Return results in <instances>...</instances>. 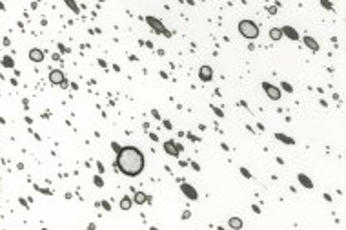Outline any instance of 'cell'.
<instances>
[{"mask_svg": "<svg viewBox=\"0 0 346 230\" xmlns=\"http://www.w3.org/2000/svg\"><path fill=\"white\" fill-rule=\"evenodd\" d=\"M113 166H115V170H118L126 177H137L142 174L146 166V159H144V153L137 146H122V150L117 153Z\"/></svg>", "mask_w": 346, "mask_h": 230, "instance_id": "6da1fadb", "label": "cell"}, {"mask_svg": "<svg viewBox=\"0 0 346 230\" xmlns=\"http://www.w3.org/2000/svg\"><path fill=\"white\" fill-rule=\"evenodd\" d=\"M239 33L244 38H248V40H255L259 37V26L253 22V20L244 18V20H241V22H239Z\"/></svg>", "mask_w": 346, "mask_h": 230, "instance_id": "7a4b0ae2", "label": "cell"}, {"mask_svg": "<svg viewBox=\"0 0 346 230\" xmlns=\"http://www.w3.org/2000/svg\"><path fill=\"white\" fill-rule=\"evenodd\" d=\"M146 24H149V27L155 31V33H159V35H164L166 38H171V31H168L166 29V26L162 24V20L160 18H157V17H146Z\"/></svg>", "mask_w": 346, "mask_h": 230, "instance_id": "3957f363", "label": "cell"}, {"mask_svg": "<svg viewBox=\"0 0 346 230\" xmlns=\"http://www.w3.org/2000/svg\"><path fill=\"white\" fill-rule=\"evenodd\" d=\"M180 190H182V194H184L190 201H197V199H199V192L195 190V186H193V184H190V183H180Z\"/></svg>", "mask_w": 346, "mask_h": 230, "instance_id": "277c9868", "label": "cell"}, {"mask_svg": "<svg viewBox=\"0 0 346 230\" xmlns=\"http://www.w3.org/2000/svg\"><path fill=\"white\" fill-rule=\"evenodd\" d=\"M262 90L268 95V99H272V101H279L280 99V90L277 86H273V84H270V82H262Z\"/></svg>", "mask_w": 346, "mask_h": 230, "instance_id": "5b68a950", "label": "cell"}, {"mask_svg": "<svg viewBox=\"0 0 346 230\" xmlns=\"http://www.w3.org/2000/svg\"><path fill=\"white\" fill-rule=\"evenodd\" d=\"M199 79H200L202 82H210V80L213 79V69H211V66H200V68H199Z\"/></svg>", "mask_w": 346, "mask_h": 230, "instance_id": "8992f818", "label": "cell"}, {"mask_svg": "<svg viewBox=\"0 0 346 230\" xmlns=\"http://www.w3.org/2000/svg\"><path fill=\"white\" fill-rule=\"evenodd\" d=\"M49 80H51V84H62V82L66 80V75H64L62 69H51Z\"/></svg>", "mask_w": 346, "mask_h": 230, "instance_id": "52a82bcc", "label": "cell"}, {"mask_svg": "<svg viewBox=\"0 0 346 230\" xmlns=\"http://www.w3.org/2000/svg\"><path fill=\"white\" fill-rule=\"evenodd\" d=\"M162 148H164V152H166L168 155H171V157H179V152H177V142L173 141V139L166 141Z\"/></svg>", "mask_w": 346, "mask_h": 230, "instance_id": "ba28073f", "label": "cell"}, {"mask_svg": "<svg viewBox=\"0 0 346 230\" xmlns=\"http://www.w3.org/2000/svg\"><path fill=\"white\" fill-rule=\"evenodd\" d=\"M302 42H304V44H306V48H308V49H311V51H313V53H317V51L321 49V46H319V42H317V40H315V38H313V37H310V35H306L304 38H302Z\"/></svg>", "mask_w": 346, "mask_h": 230, "instance_id": "9c48e42d", "label": "cell"}, {"mask_svg": "<svg viewBox=\"0 0 346 230\" xmlns=\"http://www.w3.org/2000/svg\"><path fill=\"white\" fill-rule=\"evenodd\" d=\"M280 31H283V37H288L290 40H299V33H297L295 27L284 26V27H280Z\"/></svg>", "mask_w": 346, "mask_h": 230, "instance_id": "30bf717a", "label": "cell"}, {"mask_svg": "<svg viewBox=\"0 0 346 230\" xmlns=\"http://www.w3.org/2000/svg\"><path fill=\"white\" fill-rule=\"evenodd\" d=\"M44 51L42 49H38V48H33V49H29V59L33 60V62H42L44 60Z\"/></svg>", "mask_w": 346, "mask_h": 230, "instance_id": "8fae6325", "label": "cell"}, {"mask_svg": "<svg viewBox=\"0 0 346 230\" xmlns=\"http://www.w3.org/2000/svg\"><path fill=\"white\" fill-rule=\"evenodd\" d=\"M275 139L280 141V142H284V144H288V146H293L295 144V139L293 137H290V135H286V133H280V132L275 133Z\"/></svg>", "mask_w": 346, "mask_h": 230, "instance_id": "7c38bea8", "label": "cell"}, {"mask_svg": "<svg viewBox=\"0 0 346 230\" xmlns=\"http://www.w3.org/2000/svg\"><path fill=\"white\" fill-rule=\"evenodd\" d=\"M297 179H299V183H301L302 186H304L306 190H311V188H313V183H311V179H310V177H308L306 174H299V175H297Z\"/></svg>", "mask_w": 346, "mask_h": 230, "instance_id": "4fadbf2b", "label": "cell"}, {"mask_svg": "<svg viewBox=\"0 0 346 230\" xmlns=\"http://www.w3.org/2000/svg\"><path fill=\"white\" fill-rule=\"evenodd\" d=\"M228 226L233 228V230H241V228L244 226V223H242L241 217H230V219H228Z\"/></svg>", "mask_w": 346, "mask_h": 230, "instance_id": "5bb4252c", "label": "cell"}, {"mask_svg": "<svg viewBox=\"0 0 346 230\" xmlns=\"http://www.w3.org/2000/svg\"><path fill=\"white\" fill-rule=\"evenodd\" d=\"M131 205H133V199L129 195H124L122 199H120V210H129Z\"/></svg>", "mask_w": 346, "mask_h": 230, "instance_id": "9a60e30c", "label": "cell"}, {"mask_svg": "<svg viewBox=\"0 0 346 230\" xmlns=\"http://www.w3.org/2000/svg\"><path fill=\"white\" fill-rule=\"evenodd\" d=\"M133 203H135V205H144V203H146V194L140 192V190L135 192V194H133Z\"/></svg>", "mask_w": 346, "mask_h": 230, "instance_id": "2e32d148", "label": "cell"}, {"mask_svg": "<svg viewBox=\"0 0 346 230\" xmlns=\"http://www.w3.org/2000/svg\"><path fill=\"white\" fill-rule=\"evenodd\" d=\"M270 38L275 40V42L283 38V31H280V27H272V29H270Z\"/></svg>", "mask_w": 346, "mask_h": 230, "instance_id": "e0dca14e", "label": "cell"}, {"mask_svg": "<svg viewBox=\"0 0 346 230\" xmlns=\"http://www.w3.org/2000/svg\"><path fill=\"white\" fill-rule=\"evenodd\" d=\"M2 66H6V68H15V60H13L11 57H4V59H2Z\"/></svg>", "mask_w": 346, "mask_h": 230, "instance_id": "ac0fdd59", "label": "cell"}, {"mask_svg": "<svg viewBox=\"0 0 346 230\" xmlns=\"http://www.w3.org/2000/svg\"><path fill=\"white\" fill-rule=\"evenodd\" d=\"M66 6H68L69 9H73V13H75V15H79V13H80V7H79L77 4H75V2H71V0H68Z\"/></svg>", "mask_w": 346, "mask_h": 230, "instance_id": "d6986e66", "label": "cell"}, {"mask_svg": "<svg viewBox=\"0 0 346 230\" xmlns=\"http://www.w3.org/2000/svg\"><path fill=\"white\" fill-rule=\"evenodd\" d=\"M280 88H283L286 93H293V86H291L290 82H286V80H283V82H280Z\"/></svg>", "mask_w": 346, "mask_h": 230, "instance_id": "ffe728a7", "label": "cell"}, {"mask_svg": "<svg viewBox=\"0 0 346 230\" xmlns=\"http://www.w3.org/2000/svg\"><path fill=\"white\" fill-rule=\"evenodd\" d=\"M93 183H95L97 188H104V179H102V175H95V177H93Z\"/></svg>", "mask_w": 346, "mask_h": 230, "instance_id": "44dd1931", "label": "cell"}, {"mask_svg": "<svg viewBox=\"0 0 346 230\" xmlns=\"http://www.w3.org/2000/svg\"><path fill=\"white\" fill-rule=\"evenodd\" d=\"M210 108L213 110V113H215V115H217V117H219V119H222V117H224V111H222L221 108H217V106H215V104H210Z\"/></svg>", "mask_w": 346, "mask_h": 230, "instance_id": "7402d4cb", "label": "cell"}, {"mask_svg": "<svg viewBox=\"0 0 346 230\" xmlns=\"http://www.w3.org/2000/svg\"><path fill=\"white\" fill-rule=\"evenodd\" d=\"M239 170H241V174H242V177H246V179H252V177H253V175H252V172H250V170H248V168H246V166H241V168H239Z\"/></svg>", "mask_w": 346, "mask_h": 230, "instance_id": "603a6c76", "label": "cell"}, {"mask_svg": "<svg viewBox=\"0 0 346 230\" xmlns=\"http://www.w3.org/2000/svg\"><path fill=\"white\" fill-rule=\"evenodd\" d=\"M99 205H100V206L104 208V210H106V212H111V203H110V201H106V199H102V201H99Z\"/></svg>", "mask_w": 346, "mask_h": 230, "instance_id": "cb8c5ba5", "label": "cell"}, {"mask_svg": "<svg viewBox=\"0 0 346 230\" xmlns=\"http://www.w3.org/2000/svg\"><path fill=\"white\" fill-rule=\"evenodd\" d=\"M186 137H188L191 142H200V137H197V135H195V133H191V132H188V133H186Z\"/></svg>", "mask_w": 346, "mask_h": 230, "instance_id": "d4e9b609", "label": "cell"}, {"mask_svg": "<svg viewBox=\"0 0 346 230\" xmlns=\"http://www.w3.org/2000/svg\"><path fill=\"white\" fill-rule=\"evenodd\" d=\"M111 150H113L115 153H118V152H120V150H122V146H120V144H118L117 141H111Z\"/></svg>", "mask_w": 346, "mask_h": 230, "instance_id": "484cf974", "label": "cell"}, {"mask_svg": "<svg viewBox=\"0 0 346 230\" xmlns=\"http://www.w3.org/2000/svg\"><path fill=\"white\" fill-rule=\"evenodd\" d=\"M321 6L324 7V9H335V6L332 4V2H328V0H321Z\"/></svg>", "mask_w": 346, "mask_h": 230, "instance_id": "4316f807", "label": "cell"}, {"mask_svg": "<svg viewBox=\"0 0 346 230\" xmlns=\"http://www.w3.org/2000/svg\"><path fill=\"white\" fill-rule=\"evenodd\" d=\"M188 164H190V166H191V168L195 170V172H200V164H199L197 161H188Z\"/></svg>", "mask_w": 346, "mask_h": 230, "instance_id": "83f0119b", "label": "cell"}, {"mask_svg": "<svg viewBox=\"0 0 346 230\" xmlns=\"http://www.w3.org/2000/svg\"><path fill=\"white\" fill-rule=\"evenodd\" d=\"M162 126H164L166 130H173V124H171V121H168V119H162Z\"/></svg>", "mask_w": 346, "mask_h": 230, "instance_id": "f1b7e54d", "label": "cell"}, {"mask_svg": "<svg viewBox=\"0 0 346 230\" xmlns=\"http://www.w3.org/2000/svg\"><path fill=\"white\" fill-rule=\"evenodd\" d=\"M266 11L273 17V15H277V7H275V6H266Z\"/></svg>", "mask_w": 346, "mask_h": 230, "instance_id": "f546056e", "label": "cell"}, {"mask_svg": "<svg viewBox=\"0 0 346 230\" xmlns=\"http://www.w3.org/2000/svg\"><path fill=\"white\" fill-rule=\"evenodd\" d=\"M97 170H99V175H102V174L106 172V168H104V164H102L100 161H97Z\"/></svg>", "mask_w": 346, "mask_h": 230, "instance_id": "4dcf8cb0", "label": "cell"}, {"mask_svg": "<svg viewBox=\"0 0 346 230\" xmlns=\"http://www.w3.org/2000/svg\"><path fill=\"white\" fill-rule=\"evenodd\" d=\"M151 115H153V119H157V121H162V117H160V111L159 110H151Z\"/></svg>", "mask_w": 346, "mask_h": 230, "instance_id": "1f68e13d", "label": "cell"}, {"mask_svg": "<svg viewBox=\"0 0 346 230\" xmlns=\"http://www.w3.org/2000/svg\"><path fill=\"white\" fill-rule=\"evenodd\" d=\"M148 137L153 141V142H159V135L157 133H153V132H148Z\"/></svg>", "mask_w": 346, "mask_h": 230, "instance_id": "d6a6232c", "label": "cell"}, {"mask_svg": "<svg viewBox=\"0 0 346 230\" xmlns=\"http://www.w3.org/2000/svg\"><path fill=\"white\" fill-rule=\"evenodd\" d=\"M252 210H253L257 216H261V214H262V208L259 206V205H252Z\"/></svg>", "mask_w": 346, "mask_h": 230, "instance_id": "836d02e7", "label": "cell"}, {"mask_svg": "<svg viewBox=\"0 0 346 230\" xmlns=\"http://www.w3.org/2000/svg\"><path fill=\"white\" fill-rule=\"evenodd\" d=\"M191 217V212L190 210H184V212H182V219H184V221H186V219H190Z\"/></svg>", "mask_w": 346, "mask_h": 230, "instance_id": "e575fe53", "label": "cell"}, {"mask_svg": "<svg viewBox=\"0 0 346 230\" xmlns=\"http://www.w3.org/2000/svg\"><path fill=\"white\" fill-rule=\"evenodd\" d=\"M322 197H324V201H328V203H332V201H333L330 194H322Z\"/></svg>", "mask_w": 346, "mask_h": 230, "instance_id": "d590c367", "label": "cell"}, {"mask_svg": "<svg viewBox=\"0 0 346 230\" xmlns=\"http://www.w3.org/2000/svg\"><path fill=\"white\" fill-rule=\"evenodd\" d=\"M99 64H100V66H102V68H104V69H106V68H107V62H106V60H104V59H99Z\"/></svg>", "mask_w": 346, "mask_h": 230, "instance_id": "8d00e7d4", "label": "cell"}, {"mask_svg": "<svg viewBox=\"0 0 346 230\" xmlns=\"http://www.w3.org/2000/svg\"><path fill=\"white\" fill-rule=\"evenodd\" d=\"M221 148H222L224 152H230V146H228V144H226V142H221Z\"/></svg>", "mask_w": 346, "mask_h": 230, "instance_id": "74e56055", "label": "cell"}, {"mask_svg": "<svg viewBox=\"0 0 346 230\" xmlns=\"http://www.w3.org/2000/svg\"><path fill=\"white\" fill-rule=\"evenodd\" d=\"M257 130H259V132H264V124L259 122V124H257Z\"/></svg>", "mask_w": 346, "mask_h": 230, "instance_id": "f35d334b", "label": "cell"}, {"mask_svg": "<svg viewBox=\"0 0 346 230\" xmlns=\"http://www.w3.org/2000/svg\"><path fill=\"white\" fill-rule=\"evenodd\" d=\"M182 150H184V146H182V144H180V142H177V152H179V153H180V152H182Z\"/></svg>", "mask_w": 346, "mask_h": 230, "instance_id": "ab89813d", "label": "cell"}, {"mask_svg": "<svg viewBox=\"0 0 346 230\" xmlns=\"http://www.w3.org/2000/svg\"><path fill=\"white\" fill-rule=\"evenodd\" d=\"M58 49H60V51H64V53H68V51H69V49H68V48H64V46H62V44H58Z\"/></svg>", "mask_w": 346, "mask_h": 230, "instance_id": "60d3db41", "label": "cell"}, {"mask_svg": "<svg viewBox=\"0 0 346 230\" xmlns=\"http://www.w3.org/2000/svg\"><path fill=\"white\" fill-rule=\"evenodd\" d=\"M129 60H131V62H137L138 57H137V55H129Z\"/></svg>", "mask_w": 346, "mask_h": 230, "instance_id": "b9f144b4", "label": "cell"}, {"mask_svg": "<svg viewBox=\"0 0 346 230\" xmlns=\"http://www.w3.org/2000/svg\"><path fill=\"white\" fill-rule=\"evenodd\" d=\"M179 164L182 166V168H186V166H188V161H179Z\"/></svg>", "mask_w": 346, "mask_h": 230, "instance_id": "7bdbcfd3", "label": "cell"}, {"mask_svg": "<svg viewBox=\"0 0 346 230\" xmlns=\"http://www.w3.org/2000/svg\"><path fill=\"white\" fill-rule=\"evenodd\" d=\"M144 46H148V48L151 49V48H153V42H151V40H146V44H144Z\"/></svg>", "mask_w": 346, "mask_h": 230, "instance_id": "ee69618b", "label": "cell"}, {"mask_svg": "<svg viewBox=\"0 0 346 230\" xmlns=\"http://www.w3.org/2000/svg\"><path fill=\"white\" fill-rule=\"evenodd\" d=\"M239 104H241L242 108H248V102H246V101H239Z\"/></svg>", "mask_w": 346, "mask_h": 230, "instance_id": "f6af8a7d", "label": "cell"}, {"mask_svg": "<svg viewBox=\"0 0 346 230\" xmlns=\"http://www.w3.org/2000/svg\"><path fill=\"white\" fill-rule=\"evenodd\" d=\"M95 228H97L95 223H89V225H88V230H95Z\"/></svg>", "mask_w": 346, "mask_h": 230, "instance_id": "bcb514c9", "label": "cell"}, {"mask_svg": "<svg viewBox=\"0 0 346 230\" xmlns=\"http://www.w3.org/2000/svg\"><path fill=\"white\" fill-rule=\"evenodd\" d=\"M275 161H277V163H279V164H284V159H283V157H277V159H275Z\"/></svg>", "mask_w": 346, "mask_h": 230, "instance_id": "7dc6e473", "label": "cell"}, {"mask_svg": "<svg viewBox=\"0 0 346 230\" xmlns=\"http://www.w3.org/2000/svg\"><path fill=\"white\" fill-rule=\"evenodd\" d=\"M113 69H115V71L118 73V71H120V66H118V64H113Z\"/></svg>", "mask_w": 346, "mask_h": 230, "instance_id": "c3c4849f", "label": "cell"}, {"mask_svg": "<svg viewBox=\"0 0 346 230\" xmlns=\"http://www.w3.org/2000/svg\"><path fill=\"white\" fill-rule=\"evenodd\" d=\"M149 230H159V228L157 226H149Z\"/></svg>", "mask_w": 346, "mask_h": 230, "instance_id": "681fc988", "label": "cell"}, {"mask_svg": "<svg viewBox=\"0 0 346 230\" xmlns=\"http://www.w3.org/2000/svg\"><path fill=\"white\" fill-rule=\"evenodd\" d=\"M217 230H226V228L224 226H217Z\"/></svg>", "mask_w": 346, "mask_h": 230, "instance_id": "f907efd6", "label": "cell"}, {"mask_svg": "<svg viewBox=\"0 0 346 230\" xmlns=\"http://www.w3.org/2000/svg\"><path fill=\"white\" fill-rule=\"evenodd\" d=\"M42 230H48V228H42Z\"/></svg>", "mask_w": 346, "mask_h": 230, "instance_id": "816d5d0a", "label": "cell"}]
</instances>
